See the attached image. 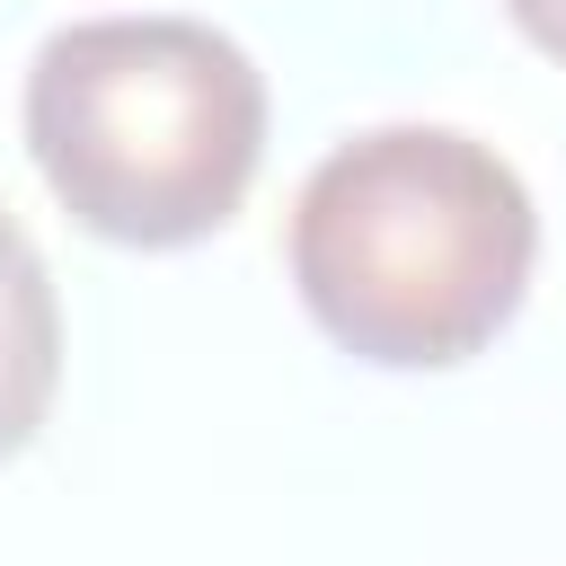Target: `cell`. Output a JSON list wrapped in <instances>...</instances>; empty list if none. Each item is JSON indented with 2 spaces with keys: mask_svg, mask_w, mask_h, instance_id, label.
<instances>
[{
  "mask_svg": "<svg viewBox=\"0 0 566 566\" xmlns=\"http://www.w3.org/2000/svg\"><path fill=\"white\" fill-rule=\"evenodd\" d=\"M539 256L522 168L451 124H380L336 142L292 195L301 310L380 371H451L486 354Z\"/></svg>",
  "mask_w": 566,
  "mask_h": 566,
  "instance_id": "6da1fadb",
  "label": "cell"
},
{
  "mask_svg": "<svg viewBox=\"0 0 566 566\" xmlns=\"http://www.w3.org/2000/svg\"><path fill=\"white\" fill-rule=\"evenodd\" d=\"M53 203L115 248L212 239L265 159V71L203 18H80L27 71Z\"/></svg>",
  "mask_w": 566,
  "mask_h": 566,
  "instance_id": "7a4b0ae2",
  "label": "cell"
},
{
  "mask_svg": "<svg viewBox=\"0 0 566 566\" xmlns=\"http://www.w3.org/2000/svg\"><path fill=\"white\" fill-rule=\"evenodd\" d=\"M62 380V301L44 274V248L0 203V460H18L53 407Z\"/></svg>",
  "mask_w": 566,
  "mask_h": 566,
  "instance_id": "3957f363",
  "label": "cell"
},
{
  "mask_svg": "<svg viewBox=\"0 0 566 566\" xmlns=\"http://www.w3.org/2000/svg\"><path fill=\"white\" fill-rule=\"evenodd\" d=\"M513 9V27L548 53V62H566V0H504Z\"/></svg>",
  "mask_w": 566,
  "mask_h": 566,
  "instance_id": "277c9868",
  "label": "cell"
}]
</instances>
